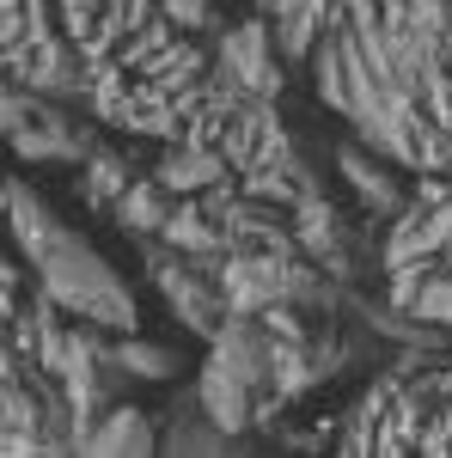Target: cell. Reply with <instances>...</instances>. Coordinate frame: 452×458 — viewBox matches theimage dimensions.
<instances>
[{
  "label": "cell",
  "instance_id": "1",
  "mask_svg": "<svg viewBox=\"0 0 452 458\" xmlns=\"http://www.w3.org/2000/svg\"><path fill=\"white\" fill-rule=\"evenodd\" d=\"M159 183L172 190V196H202V190H214V183H226V177H239L233 172V159L220 153V147H190V141H177L166 159H159Z\"/></svg>",
  "mask_w": 452,
  "mask_h": 458
},
{
  "label": "cell",
  "instance_id": "2",
  "mask_svg": "<svg viewBox=\"0 0 452 458\" xmlns=\"http://www.w3.org/2000/svg\"><path fill=\"white\" fill-rule=\"evenodd\" d=\"M337 165H343V177L361 190V202H367L373 214H397L404 208V183H397V172L380 165V159H367V147H343Z\"/></svg>",
  "mask_w": 452,
  "mask_h": 458
},
{
  "label": "cell",
  "instance_id": "3",
  "mask_svg": "<svg viewBox=\"0 0 452 458\" xmlns=\"http://www.w3.org/2000/svg\"><path fill=\"white\" fill-rule=\"evenodd\" d=\"M166 183H159V177H135V183H129V190H123V202H116V208H110V220H116V226H129V233H147V226H153V233H159V226H166Z\"/></svg>",
  "mask_w": 452,
  "mask_h": 458
},
{
  "label": "cell",
  "instance_id": "4",
  "mask_svg": "<svg viewBox=\"0 0 452 458\" xmlns=\"http://www.w3.org/2000/svg\"><path fill=\"white\" fill-rule=\"evenodd\" d=\"M135 177L123 172V159H110V153H86V165H80V190H86V202L92 208H116L123 202V190H129Z\"/></svg>",
  "mask_w": 452,
  "mask_h": 458
},
{
  "label": "cell",
  "instance_id": "5",
  "mask_svg": "<svg viewBox=\"0 0 452 458\" xmlns=\"http://www.w3.org/2000/svg\"><path fill=\"white\" fill-rule=\"evenodd\" d=\"M141 446H153V434H147V416H135V410H116L110 428L92 440V453H141Z\"/></svg>",
  "mask_w": 452,
  "mask_h": 458
}]
</instances>
